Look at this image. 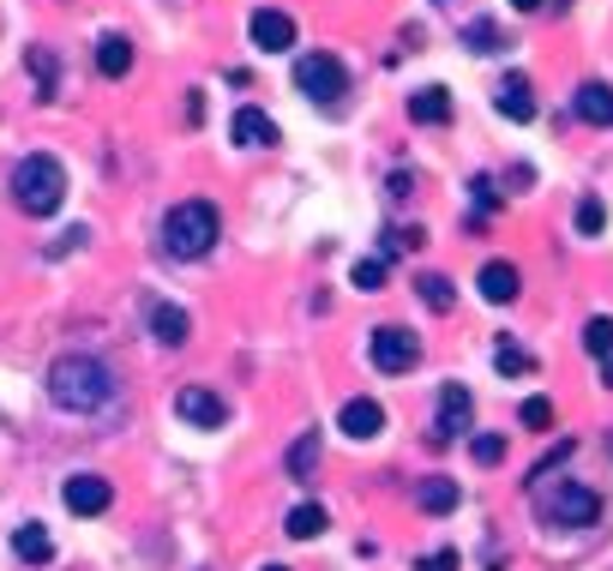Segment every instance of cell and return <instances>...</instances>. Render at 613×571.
Here are the masks:
<instances>
[{"label":"cell","instance_id":"6da1fadb","mask_svg":"<svg viewBox=\"0 0 613 571\" xmlns=\"http://www.w3.org/2000/svg\"><path fill=\"white\" fill-rule=\"evenodd\" d=\"M48 397H55V409H67V415H96L108 397H115V373H108L96 355L72 349L48 367Z\"/></svg>","mask_w":613,"mask_h":571},{"label":"cell","instance_id":"7a4b0ae2","mask_svg":"<svg viewBox=\"0 0 613 571\" xmlns=\"http://www.w3.org/2000/svg\"><path fill=\"white\" fill-rule=\"evenodd\" d=\"M12 199H19L24 217H55L60 199H67V169H60V157H48V151L19 157V169H12Z\"/></svg>","mask_w":613,"mask_h":571},{"label":"cell","instance_id":"3957f363","mask_svg":"<svg viewBox=\"0 0 613 571\" xmlns=\"http://www.w3.org/2000/svg\"><path fill=\"white\" fill-rule=\"evenodd\" d=\"M216 235H223L216 205H204V199H180V205H168V217H163L168 259H204L216 247Z\"/></svg>","mask_w":613,"mask_h":571},{"label":"cell","instance_id":"277c9868","mask_svg":"<svg viewBox=\"0 0 613 571\" xmlns=\"http://www.w3.org/2000/svg\"><path fill=\"white\" fill-rule=\"evenodd\" d=\"M295 85H300V97H313V103H343L349 97V73H343L337 55H300Z\"/></svg>","mask_w":613,"mask_h":571},{"label":"cell","instance_id":"5b68a950","mask_svg":"<svg viewBox=\"0 0 613 571\" xmlns=\"http://www.w3.org/2000/svg\"><path fill=\"white\" fill-rule=\"evenodd\" d=\"M541 518H547V523H565V530H589V523L601 518V493H596V487L565 481V487H553V493L541 499Z\"/></svg>","mask_w":613,"mask_h":571},{"label":"cell","instance_id":"8992f818","mask_svg":"<svg viewBox=\"0 0 613 571\" xmlns=\"http://www.w3.org/2000/svg\"><path fill=\"white\" fill-rule=\"evenodd\" d=\"M367 355H373L379 373H409V367L421 361V337H415V331H403V325H379L367 337Z\"/></svg>","mask_w":613,"mask_h":571},{"label":"cell","instance_id":"52a82bcc","mask_svg":"<svg viewBox=\"0 0 613 571\" xmlns=\"http://www.w3.org/2000/svg\"><path fill=\"white\" fill-rule=\"evenodd\" d=\"M175 415H180V421H192V427H204V433H216V427L228 421V403L216 397L211 385H180Z\"/></svg>","mask_w":613,"mask_h":571},{"label":"cell","instance_id":"ba28073f","mask_svg":"<svg viewBox=\"0 0 613 571\" xmlns=\"http://www.w3.org/2000/svg\"><path fill=\"white\" fill-rule=\"evenodd\" d=\"M60 499H67L72 518H103V511L115 505V487H108L103 475H72V481L60 487Z\"/></svg>","mask_w":613,"mask_h":571},{"label":"cell","instance_id":"9c48e42d","mask_svg":"<svg viewBox=\"0 0 613 571\" xmlns=\"http://www.w3.org/2000/svg\"><path fill=\"white\" fill-rule=\"evenodd\" d=\"M247 37H252V49H264V55L295 49V19H288L283 7H259V13L247 19Z\"/></svg>","mask_w":613,"mask_h":571},{"label":"cell","instance_id":"30bf717a","mask_svg":"<svg viewBox=\"0 0 613 571\" xmlns=\"http://www.w3.org/2000/svg\"><path fill=\"white\" fill-rule=\"evenodd\" d=\"M469 421H475V397H469V385H457V379H451V385L439 391V433H433V439L445 445V439L469 433Z\"/></svg>","mask_w":613,"mask_h":571},{"label":"cell","instance_id":"8fae6325","mask_svg":"<svg viewBox=\"0 0 613 571\" xmlns=\"http://www.w3.org/2000/svg\"><path fill=\"white\" fill-rule=\"evenodd\" d=\"M475 289H481V301L511 307L517 295H523V277H517V265H511V259H487V265H481V277H475Z\"/></svg>","mask_w":613,"mask_h":571},{"label":"cell","instance_id":"7c38bea8","mask_svg":"<svg viewBox=\"0 0 613 571\" xmlns=\"http://www.w3.org/2000/svg\"><path fill=\"white\" fill-rule=\"evenodd\" d=\"M493 109L505 115V121H535V91H529V79L523 73H505L499 79V91H493Z\"/></svg>","mask_w":613,"mask_h":571},{"label":"cell","instance_id":"4fadbf2b","mask_svg":"<svg viewBox=\"0 0 613 571\" xmlns=\"http://www.w3.org/2000/svg\"><path fill=\"white\" fill-rule=\"evenodd\" d=\"M337 427H343L349 439H379L385 433V409L373 397H349L343 409H337Z\"/></svg>","mask_w":613,"mask_h":571},{"label":"cell","instance_id":"5bb4252c","mask_svg":"<svg viewBox=\"0 0 613 571\" xmlns=\"http://www.w3.org/2000/svg\"><path fill=\"white\" fill-rule=\"evenodd\" d=\"M571 109L583 115L589 127H613V85H601V79H583L571 97Z\"/></svg>","mask_w":613,"mask_h":571},{"label":"cell","instance_id":"9a60e30c","mask_svg":"<svg viewBox=\"0 0 613 571\" xmlns=\"http://www.w3.org/2000/svg\"><path fill=\"white\" fill-rule=\"evenodd\" d=\"M409 121H421V127H451V91H445V85L415 91V97H409Z\"/></svg>","mask_w":613,"mask_h":571},{"label":"cell","instance_id":"2e32d148","mask_svg":"<svg viewBox=\"0 0 613 571\" xmlns=\"http://www.w3.org/2000/svg\"><path fill=\"white\" fill-rule=\"evenodd\" d=\"M228 133H235V145H276V121L264 109H235V121H228Z\"/></svg>","mask_w":613,"mask_h":571},{"label":"cell","instance_id":"e0dca14e","mask_svg":"<svg viewBox=\"0 0 613 571\" xmlns=\"http://www.w3.org/2000/svg\"><path fill=\"white\" fill-rule=\"evenodd\" d=\"M12 554H19L24 566H48V559H55V542H48L43 523H19V530H12Z\"/></svg>","mask_w":613,"mask_h":571},{"label":"cell","instance_id":"ac0fdd59","mask_svg":"<svg viewBox=\"0 0 613 571\" xmlns=\"http://www.w3.org/2000/svg\"><path fill=\"white\" fill-rule=\"evenodd\" d=\"M421 511H427V518H451L457 505H463V487L457 481H445V475H433V481H421Z\"/></svg>","mask_w":613,"mask_h":571},{"label":"cell","instance_id":"d6986e66","mask_svg":"<svg viewBox=\"0 0 613 571\" xmlns=\"http://www.w3.org/2000/svg\"><path fill=\"white\" fill-rule=\"evenodd\" d=\"M151 331H156V343H168V349H180V343H187V313H180L175 301H156L151 307Z\"/></svg>","mask_w":613,"mask_h":571},{"label":"cell","instance_id":"ffe728a7","mask_svg":"<svg viewBox=\"0 0 613 571\" xmlns=\"http://www.w3.org/2000/svg\"><path fill=\"white\" fill-rule=\"evenodd\" d=\"M96 73H103V79H127L132 73V43L127 37H103V43H96Z\"/></svg>","mask_w":613,"mask_h":571},{"label":"cell","instance_id":"44dd1931","mask_svg":"<svg viewBox=\"0 0 613 571\" xmlns=\"http://www.w3.org/2000/svg\"><path fill=\"white\" fill-rule=\"evenodd\" d=\"M283 530H288V542H313V535L325 530V505H313V499H300V505L283 518Z\"/></svg>","mask_w":613,"mask_h":571},{"label":"cell","instance_id":"7402d4cb","mask_svg":"<svg viewBox=\"0 0 613 571\" xmlns=\"http://www.w3.org/2000/svg\"><path fill=\"white\" fill-rule=\"evenodd\" d=\"M463 49L469 55H499L505 49L499 25H493V19H469V25H463Z\"/></svg>","mask_w":613,"mask_h":571},{"label":"cell","instance_id":"603a6c76","mask_svg":"<svg viewBox=\"0 0 613 571\" xmlns=\"http://www.w3.org/2000/svg\"><path fill=\"white\" fill-rule=\"evenodd\" d=\"M313 469H319V433H300L295 445H288V475H295V481H313Z\"/></svg>","mask_w":613,"mask_h":571},{"label":"cell","instance_id":"cb8c5ba5","mask_svg":"<svg viewBox=\"0 0 613 571\" xmlns=\"http://www.w3.org/2000/svg\"><path fill=\"white\" fill-rule=\"evenodd\" d=\"M415 295L433 307V313H451V307H457V283H451V277H439V271H433V277H421V283H415Z\"/></svg>","mask_w":613,"mask_h":571},{"label":"cell","instance_id":"d4e9b609","mask_svg":"<svg viewBox=\"0 0 613 571\" xmlns=\"http://www.w3.org/2000/svg\"><path fill=\"white\" fill-rule=\"evenodd\" d=\"M385 271H391V265H385V253H373V259H355V271H349V283H355V289H385Z\"/></svg>","mask_w":613,"mask_h":571},{"label":"cell","instance_id":"484cf974","mask_svg":"<svg viewBox=\"0 0 613 571\" xmlns=\"http://www.w3.org/2000/svg\"><path fill=\"white\" fill-rule=\"evenodd\" d=\"M583 349L596 355V361H608V355H613V319H608V313L583 325Z\"/></svg>","mask_w":613,"mask_h":571},{"label":"cell","instance_id":"4316f807","mask_svg":"<svg viewBox=\"0 0 613 571\" xmlns=\"http://www.w3.org/2000/svg\"><path fill=\"white\" fill-rule=\"evenodd\" d=\"M469 451H475V463H481V469H499V463H505V451H511V445H505V433H475V439H469Z\"/></svg>","mask_w":613,"mask_h":571},{"label":"cell","instance_id":"83f0119b","mask_svg":"<svg viewBox=\"0 0 613 571\" xmlns=\"http://www.w3.org/2000/svg\"><path fill=\"white\" fill-rule=\"evenodd\" d=\"M493 367H499L505 379H517V373H529V367H535V355H529V349H517V343H499V355H493Z\"/></svg>","mask_w":613,"mask_h":571},{"label":"cell","instance_id":"f1b7e54d","mask_svg":"<svg viewBox=\"0 0 613 571\" xmlns=\"http://www.w3.org/2000/svg\"><path fill=\"white\" fill-rule=\"evenodd\" d=\"M517 421H523L529 433H547V427H553V403H547V397H523V409H517Z\"/></svg>","mask_w":613,"mask_h":571},{"label":"cell","instance_id":"f546056e","mask_svg":"<svg viewBox=\"0 0 613 571\" xmlns=\"http://www.w3.org/2000/svg\"><path fill=\"white\" fill-rule=\"evenodd\" d=\"M608 229V205H601V199H583V205H577V235H601Z\"/></svg>","mask_w":613,"mask_h":571},{"label":"cell","instance_id":"4dcf8cb0","mask_svg":"<svg viewBox=\"0 0 613 571\" xmlns=\"http://www.w3.org/2000/svg\"><path fill=\"white\" fill-rule=\"evenodd\" d=\"M24 67H31V79L43 85V97H55V61H48L43 49H31V55H24Z\"/></svg>","mask_w":613,"mask_h":571},{"label":"cell","instance_id":"1f68e13d","mask_svg":"<svg viewBox=\"0 0 613 571\" xmlns=\"http://www.w3.org/2000/svg\"><path fill=\"white\" fill-rule=\"evenodd\" d=\"M571 451H577V445H571V439H565V445H553V451H547V457H541V463H535V469H529V481H541V475H547V469H559V463H565V457H571Z\"/></svg>","mask_w":613,"mask_h":571},{"label":"cell","instance_id":"d6a6232c","mask_svg":"<svg viewBox=\"0 0 613 571\" xmlns=\"http://www.w3.org/2000/svg\"><path fill=\"white\" fill-rule=\"evenodd\" d=\"M469 193H475V211H481V217H487V211L499 205V193H493V181H487V175H475V181H469Z\"/></svg>","mask_w":613,"mask_h":571},{"label":"cell","instance_id":"836d02e7","mask_svg":"<svg viewBox=\"0 0 613 571\" xmlns=\"http://www.w3.org/2000/svg\"><path fill=\"white\" fill-rule=\"evenodd\" d=\"M457 566H463V559H457L451 547H439V554H427V559H421V571H457Z\"/></svg>","mask_w":613,"mask_h":571},{"label":"cell","instance_id":"e575fe53","mask_svg":"<svg viewBox=\"0 0 613 571\" xmlns=\"http://www.w3.org/2000/svg\"><path fill=\"white\" fill-rule=\"evenodd\" d=\"M79 241H91V235H84V229H67V235H60V241H55V253H72V247H79Z\"/></svg>","mask_w":613,"mask_h":571},{"label":"cell","instance_id":"d590c367","mask_svg":"<svg viewBox=\"0 0 613 571\" xmlns=\"http://www.w3.org/2000/svg\"><path fill=\"white\" fill-rule=\"evenodd\" d=\"M601 385H613V355H608V361H601Z\"/></svg>","mask_w":613,"mask_h":571},{"label":"cell","instance_id":"8d00e7d4","mask_svg":"<svg viewBox=\"0 0 613 571\" xmlns=\"http://www.w3.org/2000/svg\"><path fill=\"white\" fill-rule=\"evenodd\" d=\"M511 7H517V13H535V7H541V0H511Z\"/></svg>","mask_w":613,"mask_h":571},{"label":"cell","instance_id":"74e56055","mask_svg":"<svg viewBox=\"0 0 613 571\" xmlns=\"http://www.w3.org/2000/svg\"><path fill=\"white\" fill-rule=\"evenodd\" d=\"M264 571H288V566H264Z\"/></svg>","mask_w":613,"mask_h":571}]
</instances>
